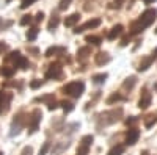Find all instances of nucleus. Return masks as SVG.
<instances>
[{
  "label": "nucleus",
  "mask_w": 157,
  "mask_h": 155,
  "mask_svg": "<svg viewBox=\"0 0 157 155\" xmlns=\"http://www.w3.org/2000/svg\"><path fill=\"white\" fill-rule=\"evenodd\" d=\"M155 16H157V11H155V9H146V11L140 16V19H138L137 22H134L132 28H130V33L137 35V33L143 31L146 27H149V25L155 20Z\"/></svg>",
  "instance_id": "nucleus-1"
},
{
  "label": "nucleus",
  "mask_w": 157,
  "mask_h": 155,
  "mask_svg": "<svg viewBox=\"0 0 157 155\" xmlns=\"http://www.w3.org/2000/svg\"><path fill=\"white\" fill-rule=\"evenodd\" d=\"M83 89H85V85L82 82H72L64 86V93L69 96H74V97H78L83 93Z\"/></svg>",
  "instance_id": "nucleus-2"
},
{
  "label": "nucleus",
  "mask_w": 157,
  "mask_h": 155,
  "mask_svg": "<svg viewBox=\"0 0 157 155\" xmlns=\"http://www.w3.org/2000/svg\"><path fill=\"white\" fill-rule=\"evenodd\" d=\"M99 24H101V19L88 20V22H85V24L82 25V27H77V28L74 30V33H82V31H85V30H88V28H96Z\"/></svg>",
  "instance_id": "nucleus-3"
},
{
  "label": "nucleus",
  "mask_w": 157,
  "mask_h": 155,
  "mask_svg": "<svg viewBox=\"0 0 157 155\" xmlns=\"http://www.w3.org/2000/svg\"><path fill=\"white\" fill-rule=\"evenodd\" d=\"M138 136H140V132L137 130V128H130V130L127 132V135H126V143L127 144H135L138 141Z\"/></svg>",
  "instance_id": "nucleus-4"
},
{
  "label": "nucleus",
  "mask_w": 157,
  "mask_h": 155,
  "mask_svg": "<svg viewBox=\"0 0 157 155\" xmlns=\"http://www.w3.org/2000/svg\"><path fill=\"white\" fill-rule=\"evenodd\" d=\"M41 121V111H33V119H32V125H30V133H33V132H36V128H38V122Z\"/></svg>",
  "instance_id": "nucleus-5"
},
{
  "label": "nucleus",
  "mask_w": 157,
  "mask_h": 155,
  "mask_svg": "<svg viewBox=\"0 0 157 155\" xmlns=\"http://www.w3.org/2000/svg\"><path fill=\"white\" fill-rule=\"evenodd\" d=\"M151 105V94L148 93V91H145V94H143V97L140 99V102H138V107L141 108V110H145V108H148Z\"/></svg>",
  "instance_id": "nucleus-6"
},
{
  "label": "nucleus",
  "mask_w": 157,
  "mask_h": 155,
  "mask_svg": "<svg viewBox=\"0 0 157 155\" xmlns=\"http://www.w3.org/2000/svg\"><path fill=\"white\" fill-rule=\"evenodd\" d=\"M61 75V68H58V66H52V69L46 74V77L47 79H58V77Z\"/></svg>",
  "instance_id": "nucleus-7"
},
{
  "label": "nucleus",
  "mask_w": 157,
  "mask_h": 155,
  "mask_svg": "<svg viewBox=\"0 0 157 155\" xmlns=\"http://www.w3.org/2000/svg\"><path fill=\"white\" fill-rule=\"evenodd\" d=\"M78 19H80V14H77V13H75V14H71L69 17L64 19V25H66V27H72L74 24L78 22Z\"/></svg>",
  "instance_id": "nucleus-8"
},
{
  "label": "nucleus",
  "mask_w": 157,
  "mask_h": 155,
  "mask_svg": "<svg viewBox=\"0 0 157 155\" xmlns=\"http://www.w3.org/2000/svg\"><path fill=\"white\" fill-rule=\"evenodd\" d=\"M121 33H123V25H115L112 28V31L109 33V39H115V38H118Z\"/></svg>",
  "instance_id": "nucleus-9"
},
{
  "label": "nucleus",
  "mask_w": 157,
  "mask_h": 155,
  "mask_svg": "<svg viewBox=\"0 0 157 155\" xmlns=\"http://www.w3.org/2000/svg\"><path fill=\"white\" fill-rule=\"evenodd\" d=\"M14 64H16V68H21V69H27V60H25L24 57H21L19 54L16 55V61H14Z\"/></svg>",
  "instance_id": "nucleus-10"
},
{
  "label": "nucleus",
  "mask_w": 157,
  "mask_h": 155,
  "mask_svg": "<svg viewBox=\"0 0 157 155\" xmlns=\"http://www.w3.org/2000/svg\"><path fill=\"white\" fill-rule=\"evenodd\" d=\"M123 152H124V146H116L109 152V155H121Z\"/></svg>",
  "instance_id": "nucleus-11"
},
{
  "label": "nucleus",
  "mask_w": 157,
  "mask_h": 155,
  "mask_svg": "<svg viewBox=\"0 0 157 155\" xmlns=\"http://www.w3.org/2000/svg\"><path fill=\"white\" fill-rule=\"evenodd\" d=\"M105 79H107V74H99V75L93 77V82L94 83H102V82H105Z\"/></svg>",
  "instance_id": "nucleus-12"
},
{
  "label": "nucleus",
  "mask_w": 157,
  "mask_h": 155,
  "mask_svg": "<svg viewBox=\"0 0 157 155\" xmlns=\"http://www.w3.org/2000/svg\"><path fill=\"white\" fill-rule=\"evenodd\" d=\"M57 52H64L63 47H50L47 52H46V55L47 57H52V54H57Z\"/></svg>",
  "instance_id": "nucleus-13"
},
{
  "label": "nucleus",
  "mask_w": 157,
  "mask_h": 155,
  "mask_svg": "<svg viewBox=\"0 0 157 155\" xmlns=\"http://www.w3.org/2000/svg\"><path fill=\"white\" fill-rule=\"evenodd\" d=\"M110 58L107 57V54H99V57L96 58V61H98V64H102V63H107Z\"/></svg>",
  "instance_id": "nucleus-14"
},
{
  "label": "nucleus",
  "mask_w": 157,
  "mask_h": 155,
  "mask_svg": "<svg viewBox=\"0 0 157 155\" xmlns=\"http://www.w3.org/2000/svg\"><path fill=\"white\" fill-rule=\"evenodd\" d=\"M36 35H38V28H32V30H29V31H27V39L33 41L35 38H36Z\"/></svg>",
  "instance_id": "nucleus-15"
},
{
  "label": "nucleus",
  "mask_w": 157,
  "mask_h": 155,
  "mask_svg": "<svg viewBox=\"0 0 157 155\" xmlns=\"http://www.w3.org/2000/svg\"><path fill=\"white\" fill-rule=\"evenodd\" d=\"M86 41L91 42V44H94V46H99L101 44V38H98V36H88Z\"/></svg>",
  "instance_id": "nucleus-16"
},
{
  "label": "nucleus",
  "mask_w": 157,
  "mask_h": 155,
  "mask_svg": "<svg viewBox=\"0 0 157 155\" xmlns=\"http://www.w3.org/2000/svg\"><path fill=\"white\" fill-rule=\"evenodd\" d=\"M58 24H60V19H58V17H52V20L49 22V30L55 28V27H57Z\"/></svg>",
  "instance_id": "nucleus-17"
},
{
  "label": "nucleus",
  "mask_w": 157,
  "mask_h": 155,
  "mask_svg": "<svg viewBox=\"0 0 157 155\" xmlns=\"http://www.w3.org/2000/svg\"><path fill=\"white\" fill-rule=\"evenodd\" d=\"M82 143H83L85 146H90L91 143H93V136H91V135H88V136H83V139H82Z\"/></svg>",
  "instance_id": "nucleus-18"
},
{
  "label": "nucleus",
  "mask_w": 157,
  "mask_h": 155,
  "mask_svg": "<svg viewBox=\"0 0 157 155\" xmlns=\"http://www.w3.org/2000/svg\"><path fill=\"white\" fill-rule=\"evenodd\" d=\"M88 153V146H82V147H78V150H77V155H86Z\"/></svg>",
  "instance_id": "nucleus-19"
},
{
  "label": "nucleus",
  "mask_w": 157,
  "mask_h": 155,
  "mask_svg": "<svg viewBox=\"0 0 157 155\" xmlns=\"http://www.w3.org/2000/svg\"><path fill=\"white\" fill-rule=\"evenodd\" d=\"M129 80H130V82H126V83H124V88H129V89H130V88L135 85V77H130Z\"/></svg>",
  "instance_id": "nucleus-20"
},
{
  "label": "nucleus",
  "mask_w": 157,
  "mask_h": 155,
  "mask_svg": "<svg viewBox=\"0 0 157 155\" xmlns=\"http://www.w3.org/2000/svg\"><path fill=\"white\" fill-rule=\"evenodd\" d=\"M32 22V16H24L22 19H21V25H27V24H30Z\"/></svg>",
  "instance_id": "nucleus-21"
},
{
  "label": "nucleus",
  "mask_w": 157,
  "mask_h": 155,
  "mask_svg": "<svg viewBox=\"0 0 157 155\" xmlns=\"http://www.w3.org/2000/svg\"><path fill=\"white\" fill-rule=\"evenodd\" d=\"M61 105H63V108L66 110V111H71V110L74 108V107H72V103H69V102H63Z\"/></svg>",
  "instance_id": "nucleus-22"
},
{
  "label": "nucleus",
  "mask_w": 157,
  "mask_h": 155,
  "mask_svg": "<svg viewBox=\"0 0 157 155\" xmlns=\"http://www.w3.org/2000/svg\"><path fill=\"white\" fill-rule=\"evenodd\" d=\"M69 2L71 0H61V3H60V9H66L69 6Z\"/></svg>",
  "instance_id": "nucleus-23"
},
{
  "label": "nucleus",
  "mask_w": 157,
  "mask_h": 155,
  "mask_svg": "<svg viewBox=\"0 0 157 155\" xmlns=\"http://www.w3.org/2000/svg\"><path fill=\"white\" fill-rule=\"evenodd\" d=\"M0 74H2V75H6V77H10V75H13V69H6V68H3L2 71H0Z\"/></svg>",
  "instance_id": "nucleus-24"
},
{
  "label": "nucleus",
  "mask_w": 157,
  "mask_h": 155,
  "mask_svg": "<svg viewBox=\"0 0 157 155\" xmlns=\"http://www.w3.org/2000/svg\"><path fill=\"white\" fill-rule=\"evenodd\" d=\"M121 99H123V97H121L120 94H113V96H112L107 102H109V103H112V102H115V100H121Z\"/></svg>",
  "instance_id": "nucleus-25"
},
{
  "label": "nucleus",
  "mask_w": 157,
  "mask_h": 155,
  "mask_svg": "<svg viewBox=\"0 0 157 155\" xmlns=\"http://www.w3.org/2000/svg\"><path fill=\"white\" fill-rule=\"evenodd\" d=\"M33 2H36V0H24L22 5H21V8H27V6H30Z\"/></svg>",
  "instance_id": "nucleus-26"
},
{
  "label": "nucleus",
  "mask_w": 157,
  "mask_h": 155,
  "mask_svg": "<svg viewBox=\"0 0 157 155\" xmlns=\"http://www.w3.org/2000/svg\"><path fill=\"white\" fill-rule=\"evenodd\" d=\"M124 3V0H115V2H113V8H121V5Z\"/></svg>",
  "instance_id": "nucleus-27"
},
{
  "label": "nucleus",
  "mask_w": 157,
  "mask_h": 155,
  "mask_svg": "<svg viewBox=\"0 0 157 155\" xmlns=\"http://www.w3.org/2000/svg\"><path fill=\"white\" fill-rule=\"evenodd\" d=\"M47 149H49V144L46 143V144L43 146V149H41V150H39V155H46V152H47Z\"/></svg>",
  "instance_id": "nucleus-28"
},
{
  "label": "nucleus",
  "mask_w": 157,
  "mask_h": 155,
  "mask_svg": "<svg viewBox=\"0 0 157 155\" xmlns=\"http://www.w3.org/2000/svg\"><path fill=\"white\" fill-rule=\"evenodd\" d=\"M39 85H41V80H38V82H32V88H38Z\"/></svg>",
  "instance_id": "nucleus-29"
},
{
  "label": "nucleus",
  "mask_w": 157,
  "mask_h": 155,
  "mask_svg": "<svg viewBox=\"0 0 157 155\" xmlns=\"http://www.w3.org/2000/svg\"><path fill=\"white\" fill-rule=\"evenodd\" d=\"M3 50H6V44H3V42H0V54H2Z\"/></svg>",
  "instance_id": "nucleus-30"
},
{
  "label": "nucleus",
  "mask_w": 157,
  "mask_h": 155,
  "mask_svg": "<svg viewBox=\"0 0 157 155\" xmlns=\"http://www.w3.org/2000/svg\"><path fill=\"white\" fill-rule=\"evenodd\" d=\"M43 17H44V14H43V13H38V16H36V20H43Z\"/></svg>",
  "instance_id": "nucleus-31"
},
{
  "label": "nucleus",
  "mask_w": 157,
  "mask_h": 155,
  "mask_svg": "<svg viewBox=\"0 0 157 155\" xmlns=\"http://www.w3.org/2000/svg\"><path fill=\"white\" fill-rule=\"evenodd\" d=\"M143 2H145V3H148V5H149V3H152V2H155V0H143Z\"/></svg>",
  "instance_id": "nucleus-32"
},
{
  "label": "nucleus",
  "mask_w": 157,
  "mask_h": 155,
  "mask_svg": "<svg viewBox=\"0 0 157 155\" xmlns=\"http://www.w3.org/2000/svg\"><path fill=\"white\" fill-rule=\"evenodd\" d=\"M141 155H149V153H148V152H143V153H141Z\"/></svg>",
  "instance_id": "nucleus-33"
},
{
  "label": "nucleus",
  "mask_w": 157,
  "mask_h": 155,
  "mask_svg": "<svg viewBox=\"0 0 157 155\" xmlns=\"http://www.w3.org/2000/svg\"><path fill=\"white\" fill-rule=\"evenodd\" d=\"M155 31H157V30H155Z\"/></svg>",
  "instance_id": "nucleus-34"
}]
</instances>
